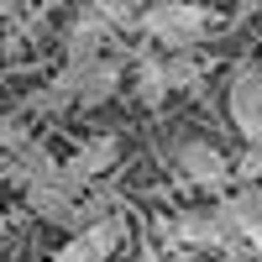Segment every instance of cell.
I'll use <instances>...</instances> for the list:
<instances>
[{
	"instance_id": "277c9868",
	"label": "cell",
	"mask_w": 262,
	"mask_h": 262,
	"mask_svg": "<svg viewBox=\"0 0 262 262\" xmlns=\"http://www.w3.org/2000/svg\"><path fill=\"white\" fill-rule=\"evenodd\" d=\"M126 236H131V226H126V215L116 210V215H105V221L74 231L69 242L53 252V262H111V257L126 247Z\"/></svg>"
},
{
	"instance_id": "30bf717a",
	"label": "cell",
	"mask_w": 262,
	"mask_h": 262,
	"mask_svg": "<svg viewBox=\"0 0 262 262\" xmlns=\"http://www.w3.org/2000/svg\"><path fill=\"white\" fill-rule=\"evenodd\" d=\"M131 95H137V105H147V111H158V105L173 95L163 53H137V63H131Z\"/></svg>"
},
{
	"instance_id": "8fae6325",
	"label": "cell",
	"mask_w": 262,
	"mask_h": 262,
	"mask_svg": "<svg viewBox=\"0 0 262 262\" xmlns=\"http://www.w3.org/2000/svg\"><path fill=\"white\" fill-rule=\"evenodd\" d=\"M163 69H168V90H200L205 84L200 53H163Z\"/></svg>"
},
{
	"instance_id": "9c48e42d",
	"label": "cell",
	"mask_w": 262,
	"mask_h": 262,
	"mask_svg": "<svg viewBox=\"0 0 262 262\" xmlns=\"http://www.w3.org/2000/svg\"><path fill=\"white\" fill-rule=\"evenodd\" d=\"M58 173H63V163H58L53 152H48V147H42V142L32 137L21 152H11V158H6L0 179H11L16 189H32V184H48V179H58Z\"/></svg>"
},
{
	"instance_id": "9a60e30c",
	"label": "cell",
	"mask_w": 262,
	"mask_h": 262,
	"mask_svg": "<svg viewBox=\"0 0 262 262\" xmlns=\"http://www.w3.org/2000/svg\"><path fill=\"white\" fill-rule=\"evenodd\" d=\"M142 262H163V257H158V252H152V247H147V252H142Z\"/></svg>"
},
{
	"instance_id": "ba28073f",
	"label": "cell",
	"mask_w": 262,
	"mask_h": 262,
	"mask_svg": "<svg viewBox=\"0 0 262 262\" xmlns=\"http://www.w3.org/2000/svg\"><path fill=\"white\" fill-rule=\"evenodd\" d=\"M21 200H27V210L37 215V221H48V226H63V231H74V215H79V200L84 194L63 179H48V184H32V189H21Z\"/></svg>"
},
{
	"instance_id": "52a82bcc",
	"label": "cell",
	"mask_w": 262,
	"mask_h": 262,
	"mask_svg": "<svg viewBox=\"0 0 262 262\" xmlns=\"http://www.w3.org/2000/svg\"><path fill=\"white\" fill-rule=\"evenodd\" d=\"M116 158H121V137L116 131H95V137H84L69 158H63V179L84 194L95 179H105V173L116 168Z\"/></svg>"
},
{
	"instance_id": "6da1fadb",
	"label": "cell",
	"mask_w": 262,
	"mask_h": 262,
	"mask_svg": "<svg viewBox=\"0 0 262 262\" xmlns=\"http://www.w3.org/2000/svg\"><path fill=\"white\" fill-rule=\"evenodd\" d=\"M210 27H215V16L205 0H152L137 16V32L168 53H194L210 37Z\"/></svg>"
},
{
	"instance_id": "2e32d148",
	"label": "cell",
	"mask_w": 262,
	"mask_h": 262,
	"mask_svg": "<svg viewBox=\"0 0 262 262\" xmlns=\"http://www.w3.org/2000/svg\"><path fill=\"white\" fill-rule=\"evenodd\" d=\"M0 236H6V210H0Z\"/></svg>"
},
{
	"instance_id": "5bb4252c",
	"label": "cell",
	"mask_w": 262,
	"mask_h": 262,
	"mask_svg": "<svg viewBox=\"0 0 262 262\" xmlns=\"http://www.w3.org/2000/svg\"><path fill=\"white\" fill-rule=\"evenodd\" d=\"M231 179H236V189H242V184H262V142H247V152L231 168Z\"/></svg>"
},
{
	"instance_id": "8992f818",
	"label": "cell",
	"mask_w": 262,
	"mask_h": 262,
	"mask_svg": "<svg viewBox=\"0 0 262 262\" xmlns=\"http://www.w3.org/2000/svg\"><path fill=\"white\" fill-rule=\"evenodd\" d=\"M116 37L121 32H116L111 11H105V0H84L69 21V32H63V53L69 58H100V53L116 48Z\"/></svg>"
},
{
	"instance_id": "5b68a950",
	"label": "cell",
	"mask_w": 262,
	"mask_h": 262,
	"mask_svg": "<svg viewBox=\"0 0 262 262\" xmlns=\"http://www.w3.org/2000/svg\"><path fill=\"white\" fill-rule=\"evenodd\" d=\"M173 163H179V179L189 189H210V194H221L231 184V158L215 142H200V137H184L179 147H173Z\"/></svg>"
},
{
	"instance_id": "7a4b0ae2",
	"label": "cell",
	"mask_w": 262,
	"mask_h": 262,
	"mask_svg": "<svg viewBox=\"0 0 262 262\" xmlns=\"http://www.w3.org/2000/svg\"><path fill=\"white\" fill-rule=\"evenodd\" d=\"M163 231H168V242H179V247L247 252V247H242V231H236L231 210H226V200H215V205H205V210H184V215H173Z\"/></svg>"
},
{
	"instance_id": "7c38bea8",
	"label": "cell",
	"mask_w": 262,
	"mask_h": 262,
	"mask_svg": "<svg viewBox=\"0 0 262 262\" xmlns=\"http://www.w3.org/2000/svg\"><path fill=\"white\" fill-rule=\"evenodd\" d=\"M226 210H231L236 231H247V226H262V184H242L236 194H226Z\"/></svg>"
},
{
	"instance_id": "3957f363",
	"label": "cell",
	"mask_w": 262,
	"mask_h": 262,
	"mask_svg": "<svg viewBox=\"0 0 262 262\" xmlns=\"http://www.w3.org/2000/svg\"><path fill=\"white\" fill-rule=\"evenodd\" d=\"M226 116L236 137L262 142V58H236L226 74Z\"/></svg>"
},
{
	"instance_id": "4fadbf2b",
	"label": "cell",
	"mask_w": 262,
	"mask_h": 262,
	"mask_svg": "<svg viewBox=\"0 0 262 262\" xmlns=\"http://www.w3.org/2000/svg\"><path fill=\"white\" fill-rule=\"evenodd\" d=\"M27 142H32L27 121H21V116H11V111H0V152H6V158H11V152H21Z\"/></svg>"
},
{
	"instance_id": "e0dca14e",
	"label": "cell",
	"mask_w": 262,
	"mask_h": 262,
	"mask_svg": "<svg viewBox=\"0 0 262 262\" xmlns=\"http://www.w3.org/2000/svg\"><path fill=\"white\" fill-rule=\"evenodd\" d=\"M0 168H6V158H0Z\"/></svg>"
}]
</instances>
